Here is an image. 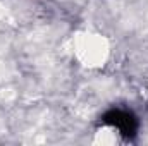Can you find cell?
Returning <instances> with one entry per match:
<instances>
[{
    "label": "cell",
    "instance_id": "3",
    "mask_svg": "<svg viewBox=\"0 0 148 146\" xmlns=\"http://www.w3.org/2000/svg\"><path fill=\"white\" fill-rule=\"evenodd\" d=\"M145 95H147V98H148V77H147V81H145Z\"/></svg>",
    "mask_w": 148,
    "mask_h": 146
},
{
    "label": "cell",
    "instance_id": "2",
    "mask_svg": "<svg viewBox=\"0 0 148 146\" xmlns=\"http://www.w3.org/2000/svg\"><path fill=\"white\" fill-rule=\"evenodd\" d=\"M127 139L124 136V131L119 124L114 122H103L98 126L93 132V143L102 146H119L124 145Z\"/></svg>",
    "mask_w": 148,
    "mask_h": 146
},
{
    "label": "cell",
    "instance_id": "1",
    "mask_svg": "<svg viewBox=\"0 0 148 146\" xmlns=\"http://www.w3.org/2000/svg\"><path fill=\"white\" fill-rule=\"evenodd\" d=\"M73 57L88 69H100L110 59V43L109 40L93 31H81L71 40Z\"/></svg>",
    "mask_w": 148,
    "mask_h": 146
}]
</instances>
